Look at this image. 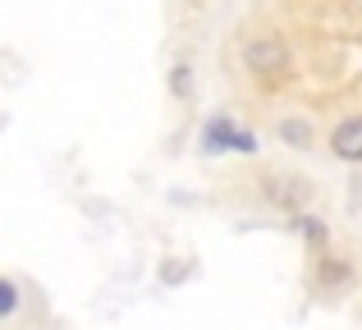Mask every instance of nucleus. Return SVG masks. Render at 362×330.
I'll return each mask as SVG.
<instances>
[{
    "label": "nucleus",
    "instance_id": "nucleus-7",
    "mask_svg": "<svg viewBox=\"0 0 362 330\" xmlns=\"http://www.w3.org/2000/svg\"><path fill=\"white\" fill-rule=\"evenodd\" d=\"M280 138L289 147H312V124H303V119H284V124H280Z\"/></svg>",
    "mask_w": 362,
    "mask_h": 330
},
{
    "label": "nucleus",
    "instance_id": "nucleus-6",
    "mask_svg": "<svg viewBox=\"0 0 362 330\" xmlns=\"http://www.w3.org/2000/svg\"><path fill=\"white\" fill-rule=\"evenodd\" d=\"M293 230H298L303 239L312 243V248H321V243L330 239V230H326V225H321V216H298V220H293Z\"/></svg>",
    "mask_w": 362,
    "mask_h": 330
},
{
    "label": "nucleus",
    "instance_id": "nucleus-1",
    "mask_svg": "<svg viewBox=\"0 0 362 330\" xmlns=\"http://www.w3.org/2000/svg\"><path fill=\"white\" fill-rule=\"evenodd\" d=\"M243 69L257 73V78H266V83L284 78V73H289V42L275 37V33L252 37V42L243 46Z\"/></svg>",
    "mask_w": 362,
    "mask_h": 330
},
{
    "label": "nucleus",
    "instance_id": "nucleus-3",
    "mask_svg": "<svg viewBox=\"0 0 362 330\" xmlns=\"http://www.w3.org/2000/svg\"><path fill=\"white\" fill-rule=\"evenodd\" d=\"M330 152H335L339 161H349V165H358V161H362V115L339 119L335 134H330Z\"/></svg>",
    "mask_w": 362,
    "mask_h": 330
},
{
    "label": "nucleus",
    "instance_id": "nucleus-4",
    "mask_svg": "<svg viewBox=\"0 0 362 330\" xmlns=\"http://www.w3.org/2000/svg\"><path fill=\"white\" fill-rule=\"evenodd\" d=\"M308 193L312 188L303 184V179H280V175L266 179V197H271L275 206H284V211H298V206L308 202Z\"/></svg>",
    "mask_w": 362,
    "mask_h": 330
},
{
    "label": "nucleus",
    "instance_id": "nucleus-8",
    "mask_svg": "<svg viewBox=\"0 0 362 330\" xmlns=\"http://www.w3.org/2000/svg\"><path fill=\"white\" fill-rule=\"evenodd\" d=\"M170 92H175V97H188V92H193V69H188V64H175V69H170Z\"/></svg>",
    "mask_w": 362,
    "mask_h": 330
},
{
    "label": "nucleus",
    "instance_id": "nucleus-5",
    "mask_svg": "<svg viewBox=\"0 0 362 330\" xmlns=\"http://www.w3.org/2000/svg\"><path fill=\"white\" fill-rule=\"evenodd\" d=\"M349 280H354V261H344V257H321L317 261V285L321 289H339Z\"/></svg>",
    "mask_w": 362,
    "mask_h": 330
},
{
    "label": "nucleus",
    "instance_id": "nucleus-9",
    "mask_svg": "<svg viewBox=\"0 0 362 330\" xmlns=\"http://www.w3.org/2000/svg\"><path fill=\"white\" fill-rule=\"evenodd\" d=\"M14 312H18V285L0 280V317H14Z\"/></svg>",
    "mask_w": 362,
    "mask_h": 330
},
{
    "label": "nucleus",
    "instance_id": "nucleus-2",
    "mask_svg": "<svg viewBox=\"0 0 362 330\" xmlns=\"http://www.w3.org/2000/svg\"><path fill=\"white\" fill-rule=\"evenodd\" d=\"M202 147H206V152H243V156H252L257 138L247 134V129H239L230 115H211L206 129H202Z\"/></svg>",
    "mask_w": 362,
    "mask_h": 330
}]
</instances>
